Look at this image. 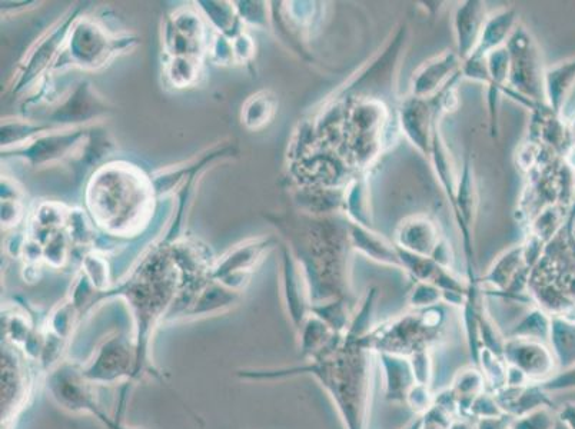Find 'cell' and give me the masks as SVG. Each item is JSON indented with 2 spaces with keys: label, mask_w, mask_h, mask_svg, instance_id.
Masks as SVG:
<instances>
[{
  "label": "cell",
  "mask_w": 575,
  "mask_h": 429,
  "mask_svg": "<svg viewBox=\"0 0 575 429\" xmlns=\"http://www.w3.org/2000/svg\"><path fill=\"white\" fill-rule=\"evenodd\" d=\"M364 337L348 329L332 347L299 367L241 371V375L247 379L314 377L334 402L345 429H368L377 354L365 347Z\"/></svg>",
  "instance_id": "obj_1"
},
{
  "label": "cell",
  "mask_w": 575,
  "mask_h": 429,
  "mask_svg": "<svg viewBox=\"0 0 575 429\" xmlns=\"http://www.w3.org/2000/svg\"><path fill=\"white\" fill-rule=\"evenodd\" d=\"M445 314L440 307L422 309L371 329L362 341L375 354L411 357L415 352L432 351L444 334Z\"/></svg>",
  "instance_id": "obj_2"
},
{
  "label": "cell",
  "mask_w": 575,
  "mask_h": 429,
  "mask_svg": "<svg viewBox=\"0 0 575 429\" xmlns=\"http://www.w3.org/2000/svg\"><path fill=\"white\" fill-rule=\"evenodd\" d=\"M82 372L95 385H112L141 378L136 339L122 334L106 339L93 352L92 358L82 365Z\"/></svg>",
  "instance_id": "obj_3"
},
{
  "label": "cell",
  "mask_w": 575,
  "mask_h": 429,
  "mask_svg": "<svg viewBox=\"0 0 575 429\" xmlns=\"http://www.w3.org/2000/svg\"><path fill=\"white\" fill-rule=\"evenodd\" d=\"M46 387L51 392L53 401L66 411L75 412V414H81V412L92 414L105 425V428L111 424L112 418H109L99 407L95 384L85 378L82 365L71 361L59 362L49 372Z\"/></svg>",
  "instance_id": "obj_4"
},
{
  "label": "cell",
  "mask_w": 575,
  "mask_h": 429,
  "mask_svg": "<svg viewBox=\"0 0 575 429\" xmlns=\"http://www.w3.org/2000/svg\"><path fill=\"white\" fill-rule=\"evenodd\" d=\"M32 384L26 354L15 345L5 344L2 349V424L5 429L25 407Z\"/></svg>",
  "instance_id": "obj_5"
},
{
  "label": "cell",
  "mask_w": 575,
  "mask_h": 429,
  "mask_svg": "<svg viewBox=\"0 0 575 429\" xmlns=\"http://www.w3.org/2000/svg\"><path fill=\"white\" fill-rule=\"evenodd\" d=\"M504 359L520 369L531 384H543L558 372L550 345L537 339L505 337Z\"/></svg>",
  "instance_id": "obj_6"
},
{
  "label": "cell",
  "mask_w": 575,
  "mask_h": 429,
  "mask_svg": "<svg viewBox=\"0 0 575 429\" xmlns=\"http://www.w3.org/2000/svg\"><path fill=\"white\" fill-rule=\"evenodd\" d=\"M382 379H384V398L390 404L405 405L408 392L417 384L412 372L410 359L395 354H377Z\"/></svg>",
  "instance_id": "obj_7"
},
{
  "label": "cell",
  "mask_w": 575,
  "mask_h": 429,
  "mask_svg": "<svg viewBox=\"0 0 575 429\" xmlns=\"http://www.w3.org/2000/svg\"><path fill=\"white\" fill-rule=\"evenodd\" d=\"M498 405L505 415L511 418H520L530 414L535 409L555 407L553 398L541 384H527L523 387H503L493 392Z\"/></svg>",
  "instance_id": "obj_8"
},
{
  "label": "cell",
  "mask_w": 575,
  "mask_h": 429,
  "mask_svg": "<svg viewBox=\"0 0 575 429\" xmlns=\"http://www.w3.org/2000/svg\"><path fill=\"white\" fill-rule=\"evenodd\" d=\"M460 66V56L445 52L421 66L412 79V96L425 99L450 81Z\"/></svg>",
  "instance_id": "obj_9"
},
{
  "label": "cell",
  "mask_w": 575,
  "mask_h": 429,
  "mask_svg": "<svg viewBox=\"0 0 575 429\" xmlns=\"http://www.w3.org/2000/svg\"><path fill=\"white\" fill-rule=\"evenodd\" d=\"M485 21V8L481 2H467L455 13V35L458 56L468 59L480 43Z\"/></svg>",
  "instance_id": "obj_10"
},
{
  "label": "cell",
  "mask_w": 575,
  "mask_h": 429,
  "mask_svg": "<svg viewBox=\"0 0 575 429\" xmlns=\"http://www.w3.org/2000/svg\"><path fill=\"white\" fill-rule=\"evenodd\" d=\"M515 23H517V13L513 9H503L487 18L480 43L470 58L484 59L488 53L503 48L505 41L510 39L515 31Z\"/></svg>",
  "instance_id": "obj_11"
},
{
  "label": "cell",
  "mask_w": 575,
  "mask_h": 429,
  "mask_svg": "<svg viewBox=\"0 0 575 429\" xmlns=\"http://www.w3.org/2000/svg\"><path fill=\"white\" fill-rule=\"evenodd\" d=\"M398 241L404 251L430 258L440 244L437 228L425 218H414L402 224L398 232Z\"/></svg>",
  "instance_id": "obj_12"
},
{
  "label": "cell",
  "mask_w": 575,
  "mask_h": 429,
  "mask_svg": "<svg viewBox=\"0 0 575 429\" xmlns=\"http://www.w3.org/2000/svg\"><path fill=\"white\" fill-rule=\"evenodd\" d=\"M548 345L557 361L558 372L575 365V319L565 315H551Z\"/></svg>",
  "instance_id": "obj_13"
},
{
  "label": "cell",
  "mask_w": 575,
  "mask_h": 429,
  "mask_svg": "<svg viewBox=\"0 0 575 429\" xmlns=\"http://www.w3.org/2000/svg\"><path fill=\"white\" fill-rule=\"evenodd\" d=\"M401 123L411 142L417 145L422 152H428L431 145V112L430 108L425 105L424 99L412 96L405 102V105L402 106Z\"/></svg>",
  "instance_id": "obj_14"
},
{
  "label": "cell",
  "mask_w": 575,
  "mask_h": 429,
  "mask_svg": "<svg viewBox=\"0 0 575 429\" xmlns=\"http://www.w3.org/2000/svg\"><path fill=\"white\" fill-rule=\"evenodd\" d=\"M544 91L550 108L560 115L568 95L575 86V58L558 63L544 72Z\"/></svg>",
  "instance_id": "obj_15"
},
{
  "label": "cell",
  "mask_w": 575,
  "mask_h": 429,
  "mask_svg": "<svg viewBox=\"0 0 575 429\" xmlns=\"http://www.w3.org/2000/svg\"><path fill=\"white\" fill-rule=\"evenodd\" d=\"M450 388L458 398V414L464 418H468L474 398L488 389L483 372L475 365L458 369L452 377Z\"/></svg>",
  "instance_id": "obj_16"
},
{
  "label": "cell",
  "mask_w": 575,
  "mask_h": 429,
  "mask_svg": "<svg viewBox=\"0 0 575 429\" xmlns=\"http://www.w3.org/2000/svg\"><path fill=\"white\" fill-rule=\"evenodd\" d=\"M351 235L355 242V248L360 249L362 254L370 256L371 259H375V261L381 262V264L402 268L398 249L392 248V246L380 238V236L365 231V229L361 228V225L354 226Z\"/></svg>",
  "instance_id": "obj_17"
},
{
  "label": "cell",
  "mask_w": 575,
  "mask_h": 429,
  "mask_svg": "<svg viewBox=\"0 0 575 429\" xmlns=\"http://www.w3.org/2000/svg\"><path fill=\"white\" fill-rule=\"evenodd\" d=\"M524 268H527V265L524 261L523 248L511 249V251L500 256V259L495 262L484 279L487 284L497 288V291L504 292L507 291L508 286L513 284L514 279Z\"/></svg>",
  "instance_id": "obj_18"
},
{
  "label": "cell",
  "mask_w": 575,
  "mask_h": 429,
  "mask_svg": "<svg viewBox=\"0 0 575 429\" xmlns=\"http://www.w3.org/2000/svg\"><path fill=\"white\" fill-rule=\"evenodd\" d=\"M551 331V315L543 308L534 307L524 315L510 331L505 334L508 338H530L537 341L548 342Z\"/></svg>",
  "instance_id": "obj_19"
},
{
  "label": "cell",
  "mask_w": 575,
  "mask_h": 429,
  "mask_svg": "<svg viewBox=\"0 0 575 429\" xmlns=\"http://www.w3.org/2000/svg\"><path fill=\"white\" fill-rule=\"evenodd\" d=\"M477 367L484 374L488 391H498L507 384L508 364L504 357L483 348L480 351V357H478Z\"/></svg>",
  "instance_id": "obj_20"
},
{
  "label": "cell",
  "mask_w": 575,
  "mask_h": 429,
  "mask_svg": "<svg viewBox=\"0 0 575 429\" xmlns=\"http://www.w3.org/2000/svg\"><path fill=\"white\" fill-rule=\"evenodd\" d=\"M442 301H444V294L437 285L431 282H417L408 297V304L415 308V311L438 307Z\"/></svg>",
  "instance_id": "obj_21"
},
{
  "label": "cell",
  "mask_w": 575,
  "mask_h": 429,
  "mask_svg": "<svg viewBox=\"0 0 575 429\" xmlns=\"http://www.w3.org/2000/svg\"><path fill=\"white\" fill-rule=\"evenodd\" d=\"M557 408L535 409L530 414L515 418L511 429H553L558 418Z\"/></svg>",
  "instance_id": "obj_22"
},
{
  "label": "cell",
  "mask_w": 575,
  "mask_h": 429,
  "mask_svg": "<svg viewBox=\"0 0 575 429\" xmlns=\"http://www.w3.org/2000/svg\"><path fill=\"white\" fill-rule=\"evenodd\" d=\"M367 186L364 181H357L352 185L350 195L347 198L348 209L350 214L354 216L355 221L360 222V225L368 226V219H370V212H368L367 199Z\"/></svg>",
  "instance_id": "obj_23"
},
{
  "label": "cell",
  "mask_w": 575,
  "mask_h": 429,
  "mask_svg": "<svg viewBox=\"0 0 575 429\" xmlns=\"http://www.w3.org/2000/svg\"><path fill=\"white\" fill-rule=\"evenodd\" d=\"M503 409L498 405L497 399H495L493 392L484 391L483 394L478 395L474 398L473 404H471L470 412H468V418L477 419L498 417V415H503Z\"/></svg>",
  "instance_id": "obj_24"
},
{
  "label": "cell",
  "mask_w": 575,
  "mask_h": 429,
  "mask_svg": "<svg viewBox=\"0 0 575 429\" xmlns=\"http://www.w3.org/2000/svg\"><path fill=\"white\" fill-rule=\"evenodd\" d=\"M435 394L428 385L415 384L408 392L405 407L411 409L417 417L424 415L434 405Z\"/></svg>",
  "instance_id": "obj_25"
},
{
  "label": "cell",
  "mask_w": 575,
  "mask_h": 429,
  "mask_svg": "<svg viewBox=\"0 0 575 429\" xmlns=\"http://www.w3.org/2000/svg\"><path fill=\"white\" fill-rule=\"evenodd\" d=\"M431 352H415L411 357H408L415 381L417 384L428 385V387H431L432 379H434V361H432Z\"/></svg>",
  "instance_id": "obj_26"
},
{
  "label": "cell",
  "mask_w": 575,
  "mask_h": 429,
  "mask_svg": "<svg viewBox=\"0 0 575 429\" xmlns=\"http://www.w3.org/2000/svg\"><path fill=\"white\" fill-rule=\"evenodd\" d=\"M541 387L548 392V394H555V392L574 391L575 389V365L574 367L564 369V371L557 372L548 381L543 382Z\"/></svg>",
  "instance_id": "obj_27"
},
{
  "label": "cell",
  "mask_w": 575,
  "mask_h": 429,
  "mask_svg": "<svg viewBox=\"0 0 575 429\" xmlns=\"http://www.w3.org/2000/svg\"><path fill=\"white\" fill-rule=\"evenodd\" d=\"M454 417L444 409L432 405L424 415H421V429H450Z\"/></svg>",
  "instance_id": "obj_28"
},
{
  "label": "cell",
  "mask_w": 575,
  "mask_h": 429,
  "mask_svg": "<svg viewBox=\"0 0 575 429\" xmlns=\"http://www.w3.org/2000/svg\"><path fill=\"white\" fill-rule=\"evenodd\" d=\"M514 418L510 415H498V417L481 418L475 421L477 429H510Z\"/></svg>",
  "instance_id": "obj_29"
},
{
  "label": "cell",
  "mask_w": 575,
  "mask_h": 429,
  "mask_svg": "<svg viewBox=\"0 0 575 429\" xmlns=\"http://www.w3.org/2000/svg\"><path fill=\"white\" fill-rule=\"evenodd\" d=\"M557 415L570 429H575V402H565L558 407Z\"/></svg>",
  "instance_id": "obj_30"
},
{
  "label": "cell",
  "mask_w": 575,
  "mask_h": 429,
  "mask_svg": "<svg viewBox=\"0 0 575 429\" xmlns=\"http://www.w3.org/2000/svg\"><path fill=\"white\" fill-rule=\"evenodd\" d=\"M450 429H477L474 419L457 417L452 419Z\"/></svg>",
  "instance_id": "obj_31"
},
{
  "label": "cell",
  "mask_w": 575,
  "mask_h": 429,
  "mask_svg": "<svg viewBox=\"0 0 575 429\" xmlns=\"http://www.w3.org/2000/svg\"><path fill=\"white\" fill-rule=\"evenodd\" d=\"M553 429H570V427H568V425L565 424V422L561 421L560 418H557V422H555Z\"/></svg>",
  "instance_id": "obj_32"
},
{
  "label": "cell",
  "mask_w": 575,
  "mask_h": 429,
  "mask_svg": "<svg viewBox=\"0 0 575 429\" xmlns=\"http://www.w3.org/2000/svg\"><path fill=\"white\" fill-rule=\"evenodd\" d=\"M570 136L571 139H573V146H571V148H575V119L573 123H571Z\"/></svg>",
  "instance_id": "obj_33"
},
{
  "label": "cell",
  "mask_w": 575,
  "mask_h": 429,
  "mask_svg": "<svg viewBox=\"0 0 575 429\" xmlns=\"http://www.w3.org/2000/svg\"><path fill=\"white\" fill-rule=\"evenodd\" d=\"M573 186H574V189H575V171H574V174H573Z\"/></svg>",
  "instance_id": "obj_34"
},
{
  "label": "cell",
  "mask_w": 575,
  "mask_h": 429,
  "mask_svg": "<svg viewBox=\"0 0 575 429\" xmlns=\"http://www.w3.org/2000/svg\"><path fill=\"white\" fill-rule=\"evenodd\" d=\"M511 429V428H510Z\"/></svg>",
  "instance_id": "obj_35"
}]
</instances>
